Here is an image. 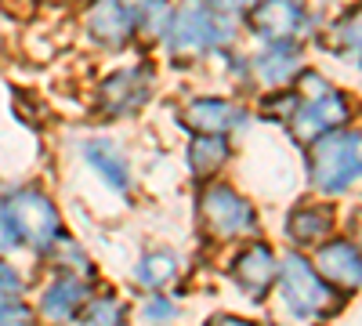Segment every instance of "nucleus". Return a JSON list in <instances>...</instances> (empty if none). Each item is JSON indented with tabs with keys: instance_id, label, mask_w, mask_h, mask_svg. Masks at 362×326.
Listing matches in <instances>:
<instances>
[{
	"instance_id": "1",
	"label": "nucleus",
	"mask_w": 362,
	"mask_h": 326,
	"mask_svg": "<svg viewBox=\"0 0 362 326\" xmlns=\"http://www.w3.org/2000/svg\"><path fill=\"white\" fill-rule=\"evenodd\" d=\"M283 301L300 319H322L329 312H337L344 298L329 290V283H322L300 254H290L283 261Z\"/></svg>"
},
{
	"instance_id": "2",
	"label": "nucleus",
	"mask_w": 362,
	"mask_h": 326,
	"mask_svg": "<svg viewBox=\"0 0 362 326\" xmlns=\"http://www.w3.org/2000/svg\"><path fill=\"white\" fill-rule=\"evenodd\" d=\"M0 214L8 218L15 235H22V240L29 247H37V250L62 240V225H58L54 203L44 192H37V189H18L15 196H8V203H4Z\"/></svg>"
},
{
	"instance_id": "3",
	"label": "nucleus",
	"mask_w": 362,
	"mask_h": 326,
	"mask_svg": "<svg viewBox=\"0 0 362 326\" xmlns=\"http://www.w3.org/2000/svg\"><path fill=\"white\" fill-rule=\"evenodd\" d=\"M312 177L322 192H344L358 177V131H337L312 141Z\"/></svg>"
},
{
	"instance_id": "4",
	"label": "nucleus",
	"mask_w": 362,
	"mask_h": 326,
	"mask_svg": "<svg viewBox=\"0 0 362 326\" xmlns=\"http://www.w3.org/2000/svg\"><path fill=\"white\" fill-rule=\"evenodd\" d=\"M225 37V11L221 8H185L170 15V47L189 54L203 51Z\"/></svg>"
},
{
	"instance_id": "5",
	"label": "nucleus",
	"mask_w": 362,
	"mask_h": 326,
	"mask_svg": "<svg viewBox=\"0 0 362 326\" xmlns=\"http://www.w3.org/2000/svg\"><path fill=\"white\" fill-rule=\"evenodd\" d=\"M203 221L214 235H235L254 228V206L228 185H214L203 196Z\"/></svg>"
},
{
	"instance_id": "6",
	"label": "nucleus",
	"mask_w": 362,
	"mask_h": 326,
	"mask_svg": "<svg viewBox=\"0 0 362 326\" xmlns=\"http://www.w3.org/2000/svg\"><path fill=\"white\" fill-rule=\"evenodd\" d=\"M344 120H348V98L341 91H326L322 98H312L293 116V134L300 141H319L326 134H334Z\"/></svg>"
},
{
	"instance_id": "7",
	"label": "nucleus",
	"mask_w": 362,
	"mask_h": 326,
	"mask_svg": "<svg viewBox=\"0 0 362 326\" xmlns=\"http://www.w3.org/2000/svg\"><path fill=\"white\" fill-rule=\"evenodd\" d=\"M276 272H279V264H276V257H272V250L264 243H250L243 254L235 257V269H232L235 283L243 286L250 298L264 293L272 286V279H276Z\"/></svg>"
},
{
	"instance_id": "8",
	"label": "nucleus",
	"mask_w": 362,
	"mask_h": 326,
	"mask_svg": "<svg viewBox=\"0 0 362 326\" xmlns=\"http://www.w3.org/2000/svg\"><path fill=\"white\" fill-rule=\"evenodd\" d=\"M315 264H319V272H315V276H319L322 283H326V279H334L337 286H348V290L358 286V250H355L348 240L326 243V247L319 250Z\"/></svg>"
},
{
	"instance_id": "9",
	"label": "nucleus",
	"mask_w": 362,
	"mask_h": 326,
	"mask_svg": "<svg viewBox=\"0 0 362 326\" xmlns=\"http://www.w3.org/2000/svg\"><path fill=\"white\" fill-rule=\"evenodd\" d=\"M185 124L210 134V138H221V131L243 124V112H239L235 105H228V102H221V98H196L185 109Z\"/></svg>"
},
{
	"instance_id": "10",
	"label": "nucleus",
	"mask_w": 362,
	"mask_h": 326,
	"mask_svg": "<svg viewBox=\"0 0 362 326\" xmlns=\"http://www.w3.org/2000/svg\"><path fill=\"white\" fill-rule=\"evenodd\" d=\"M102 98H105V109H109V112L138 109V105L148 98V73H145V69H124V73H116V76L102 87Z\"/></svg>"
},
{
	"instance_id": "11",
	"label": "nucleus",
	"mask_w": 362,
	"mask_h": 326,
	"mask_svg": "<svg viewBox=\"0 0 362 326\" xmlns=\"http://www.w3.org/2000/svg\"><path fill=\"white\" fill-rule=\"evenodd\" d=\"M300 22H305V11L297 4H264L254 11L257 33L272 44H290V37L300 29Z\"/></svg>"
},
{
	"instance_id": "12",
	"label": "nucleus",
	"mask_w": 362,
	"mask_h": 326,
	"mask_svg": "<svg viewBox=\"0 0 362 326\" xmlns=\"http://www.w3.org/2000/svg\"><path fill=\"white\" fill-rule=\"evenodd\" d=\"M87 25L95 29V37L105 44H124L134 33V11L124 4H98L87 15Z\"/></svg>"
},
{
	"instance_id": "13",
	"label": "nucleus",
	"mask_w": 362,
	"mask_h": 326,
	"mask_svg": "<svg viewBox=\"0 0 362 326\" xmlns=\"http://www.w3.org/2000/svg\"><path fill=\"white\" fill-rule=\"evenodd\" d=\"M83 301H87V283L76 276H62L44 293V315L47 319H69L83 308Z\"/></svg>"
},
{
	"instance_id": "14",
	"label": "nucleus",
	"mask_w": 362,
	"mask_h": 326,
	"mask_svg": "<svg viewBox=\"0 0 362 326\" xmlns=\"http://www.w3.org/2000/svg\"><path fill=\"white\" fill-rule=\"evenodd\" d=\"M83 160L95 167L112 189H119V192L127 189V160L116 153V145H109V141H87L83 145Z\"/></svg>"
},
{
	"instance_id": "15",
	"label": "nucleus",
	"mask_w": 362,
	"mask_h": 326,
	"mask_svg": "<svg viewBox=\"0 0 362 326\" xmlns=\"http://www.w3.org/2000/svg\"><path fill=\"white\" fill-rule=\"evenodd\" d=\"M286 228L297 243H319L329 235V228H334V214H329L326 206H297L286 221Z\"/></svg>"
},
{
	"instance_id": "16",
	"label": "nucleus",
	"mask_w": 362,
	"mask_h": 326,
	"mask_svg": "<svg viewBox=\"0 0 362 326\" xmlns=\"http://www.w3.org/2000/svg\"><path fill=\"white\" fill-rule=\"evenodd\" d=\"M138 283L141 286H163V283H170L174 276H177V257L170 254V250H153V254H145L141 257V264H138Z\"/></svg>"
},
{
	"instance_id": "17",
	"label": "nucleus",
	"mask_w": 362,
	"mask_h": 326,
	"mask_svg": "<svg viewBox=\"0 0 362 326\" xmlns=\"http://www.w3.org/2000/svg\"><path fill=\"white\" fill-rule=\"evenodd\" d=\"M293 69H297V51H293L290 44H272V47L257 58V73H261L268 83L290 80Z\"/></svg>"
},
{
	"instance_id": "18",
	"label": "nucleus",
	"mask_w": 362,
	"mask_h": 326,
	"mask_svg": "<svg viewBox=\"0 0 362 326\" xmlns=\"http://www.w3.org/2000/svg\"><path fill=\"white\" fill-rule=\"evenodd\" d=\"M225 160H228V145H225V138H210V134H203V138L192 145V170L203 174V177H210Z\"/></svg>"
},
{
	"instance_id": "19",
	"label": "nucleus",
	"mask_w": 362,
	"mask_h": 326,
	"mask_svg": "<svg viewBox=\"0 0 362 326\" xmlns=\"http://www.w3.org/2000/svg\"><path fill=\"white\" fill-rule=\"evenodd\" d=\"M119 319H124V305H119L116 298H95L80 312L83 326H119Z\"/></svg>"
},
{
	"instance_id": "20",
	"label": "nucleus",
	"mask_w": 362,
	"mask_h": 326,
	"mask_svg": "<svg viewBox=\"0 0 362 326\" xmlns=\"http://www.w3.org/2000/svg\"><path fill=\"white\" fill-rule=\"evenodd\" d=\"M0 326H33V315L22 301H0Z\"/></svg>"
},
{
	"instance_id": "21",
	"label": "nucleus",
	"mask_w": 362,
	"mask_h": 326,
	"mask_svg": "<svg viewBox=\"0 0 362 326\" xmlns=\"http://www.w3.org/2000/svg\"><path fill=\"white\" fill-rule=\"evenodd\" d=\"M18 293H22V276L0 261V301H18Z\"/></svg>"
},
{
	"instance_id": "22",
	"label": "nucleus",
	"mask_w": 362,
	"mask_h": 326,
	"mask_svg": "<svg viewBox=\"0 0 362 326\" xmlns=\"http://www.w3.org/2000/svg\"><path fill=\"white\" fill-rule=\"evenodd\" d=\"M145 315H148V319H167V315H174V301L153 298V301L145 305Z\"/></svg>"
},
{
	"instance_id": "23",
	"label": "nucleus",
	"mask_w": 362,
	"mask_h": 326,
	"mask_svg": "<svg viewBox=\"0 0 362 326\" xmlns=\"http://www.w3.org/2000/svg\"><path fill=\"white\" fill-rule=\"evenodd\" d=\"M18 240H15V232H11V225H8V218L0 214V250H11Z\"/></svg>"
},
{
	"instance_id": "24",
	"label": "nucleus",
	"mask_w": 362,
	"mask_h": 326,
	"mask_svg": "<svg viewBox=\"0 0 362 326\" xmlns=\"http://www.w3.org/2000/svg\"><path fill=\"white\" fill-rule=\"evenodd\" d=\"M206 326H254V322H247V319H239V315H214Z\"/></svg>"
}]
</instances>
